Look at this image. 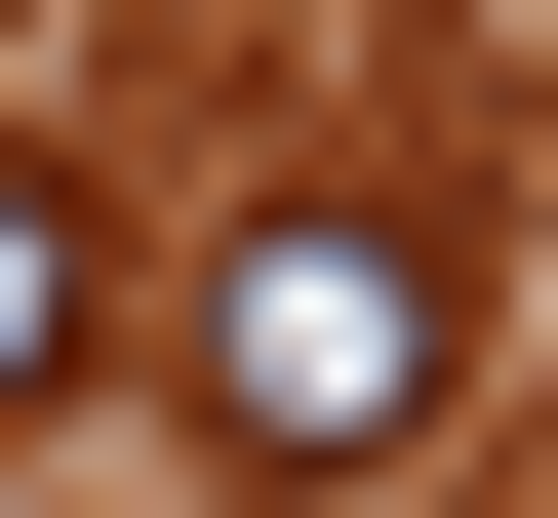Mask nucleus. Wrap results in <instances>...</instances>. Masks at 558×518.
I'll return each mask as SVG.
<instances>
[{
	"mask_svg": "<svg viewBox=\"0 0 558 518\" xmlns=\"http://www.w3.org/2000/svg\"><path fill=\"white\" fill-rule=\"evenodd\" d=\"M81 359H120V200L0 120V399H81Z\"/></svg>",
	"mask_w": 558,
	"mask_h": 518,
	"instance_id": "obj_2",
	"label": "nucleus"
},
{
	"mask_svg": "<svg viewBox=\"0 0 558 518\" xmlns=\"http://www.w3.org/2000/svg\"><path fill=\"white\" fill-rule=\"evenodd\" d=\"M439 359H478V279H439V200H240V240H199V438H240V479H399V438H439Z\"/></svg>",
	"mask_w": 558,
	"mask_h": 518,
	"instance_id": "obj_1",
	"label": "nucleus"
}]
</instances>
